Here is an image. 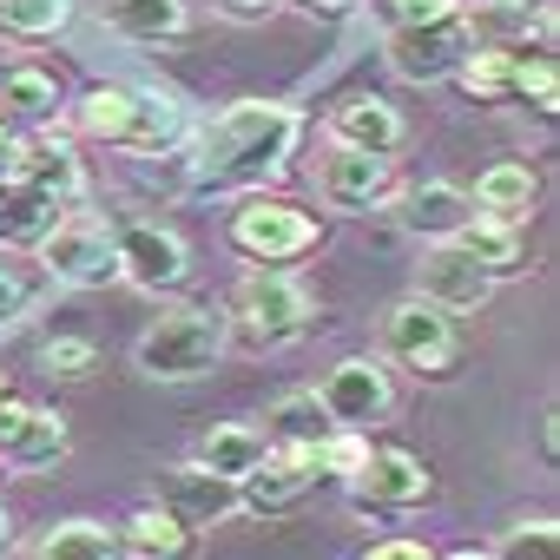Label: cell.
Segmentation results:
<instances>
[{"instance_id": "d4e9b609", "label": "cell", "mask_w": 560, "mask_h": 560, "mask_svg": "<svg viewBox=\"0 0 560 560\" xmlns=\"http://www.w3.org/2000/svg\"><path fill=\"white\" fill-rule=\"evenodd\" d=\"M324 435H330V416H324V402H317V389H291V396H277L270 409H264V442L270 448H324Z\"/></svg>"}, {"instance_id": "4316f807", "label": "cell", "mask_w": 560, "mask_h": 560, "mask_svg": "<svg viewBox=\"0 0 560 560\" xmlns=\"http://www.w3.org/2000/svg\"><path fill=\"white\" fill-rule=\"evenodd\" d=\"M100 21L126 40H178L185 0H100Z\"/></svg>"}, {"instance_id": "d6986e66", "label": "cell", "mask_w": 560, "mask_h": 560, "mask_svg": "<svg viewBox=\"0 0 560 560\" xmlns=\"http://www.w3.org/2000/svg\"><path fill=\"white\" fill-rule=\"evenodd\" d=\"M21 560H126V547H119V527H106L93 514H73V521L40 527Z\"/></svg>"}, {"instance_id": "e575fe53", "label": "cell", "mask_w": 560, "mask_h": 560, "mask_svg": "<svg viewBox=\"0 0 560 560\" xmlns=\"http://www.w3.org/2000/svg\"><path fill=\"white\" fill-rule=\"evenodd\" d=\"M40 370H47L54 383H86V376L100 370V343H93V337H47V343H40Z\"/></svg>"}, {"instance_id": "5b68a950", "label": "cell", "mask_w": 560, "mask_h": 560, "mask_svg": "<svg viewBox=\"0 0 560 560\" xmlns=\"http://www.w3.org/2000/svg\"><path fill=\"white\" fill-rule=\"evenodd\" d=\"M383 363H396V370H409V376H422V383L455 376V363H462V330H455V317L435 311V304H422V298H402V304L383 317Z\"/></svg>"}, {"instance_id": "74e56055", "label": "cell", "mask_w": 560, "mask_h": 560, "mask_svg": "<svg viewBox=\"0 0 560 560\" xmlns=\"http://www.w3.org/2000/svg\"><path fill=\"white\" fill-rule=\"evenodd\" d=\"M21 317H27V284H21L8 264H0V330H14Z\"/></svg>"}, {"instance_id": "60d3db41", "label": "cell", "mask_w": 560, "mask_h": 560, "mask_svg": "<svg viewBox=\"0 0 560 560\" xmlns=\"http://www.w3.org/2000/svg\"><path fill=\"white\" fill-rule=\"evenodd\" d=\"M218 14H231V21H270L277 0H218Z\"/></svg>"}, {"instance_id": "52a82bcc", "label": "cell", "mask_w": 560, "mask_h": 560, "mask_svg": "<svg viewBox=\"0 0 560 560\" xmlns=\"http://www.w3.org/2000/svg\"><path fill=\"white\" fill-rule=\"evenodd\" d=\"M317 402H324L330 429H357V435H370L376 422L396 416V376H389L383 357H343V363L317 383Z\"/></svg>"}, {"instance_id": "ab89813d", "label": "cell", "mask_w": 560, "mask_h": 560, "mask_svg": "<svg viewBox=\"0 0 560 560\" xmlns=\"http://www.w3.org/2000/svg\"><path fill=\"white\" fill-rule=\"evenodd\" d=\"M27 416H34V402H27V396H14V389L0 396V448L21 435V422H27Z\"/></svg>"}, {"instance_id": "7c38bea8", "label": "cell", "mask_w": 560, "mask_h": 560, "mask_svg": "<svg viewBox=\"0 0 560 560\" xmlns=\"http://www.w3.org/2000/svg\"><path fill=\"white\" fill-rule=\"evenodd\" d=\"M462 27H468L475 47H501V54L553 47V8L547 0H475V8H462Z\"/></svg>"}, {"instance_id": "f1b7e54d", "label": "cell", "mask_w": 560, "mask_h": 560, "mask_svg": "<svg viewBox=\"0 0 560 560\" xmlns=\"http://www.w3.org/2000/svg\"><path fill=\"white\" fill-rule=\"evenodd\" d=\"M60 106V80L47 67H8L0 73V119H47Z\"/></svg>"}, {"instance_id": "83f0119b", "label": "cell", "mask_w": 560, "mask_h": 560, "mask_svg": "<svg viewBox=\"0 0 560 560\" xmlns=\"http://www.w3.org/2000/svg\"><path fill=\"white\" fill-rule=\"evenodd\" d=\"M178 139H185V113H178L165 93H132V126H126V145H119V152L165 159Z\"/></svg>"}, {"instance_id": "7402d4cb", "label": "cell", "mask_w": 560, "mask_h": 560, "mask_svg": "<svg viewBox=\"0 0 560 560\" xmlns=\"http://www.w3.org/2000/svg\"><path fill=\"white\" fill-rule=\"evenodd\" d=\"M14 185H34L40 198H54L60 211H73L86 198V165L67 152V145H47V139H27V159H21V178Z\"/></svg>"}, {"instance_id": "4fadbf2b", "label": "cell", "mask_w": 560, "mask_h": 560, "mask_svg": "<svg viewBox=\"0 0 560 560\" xmlns=\"http://www.w3.org/2000/svg\"><path fill=\"white\" fill-rule=\"evenodd\" d=\"M389 191H396V159H370V152L330 145V159L317 165V198H324L330 211L363 218V211H376Z\"/></svg>"}, {"instance_id": "6da1fadb", "label": "cell", "mask_w": 560, "mask_h": 560, "mask_svg": "<svg viewBox=\"0 0 560 560\" xmlns=\"http://www.w3.org/2000/svg\"><path fill=\"white\" fill-rule=\"evenodd\" d=\"M298 132H304V119L291 106H277V100H237V106H224L205 126L191 185L198 191H257L264 178H277V172L291 165Z\"/></svg>"}, {"instance_id": "44dd1931", "label": "cell", "mask_w": 560, "mask_h": 560, "mask_svg": "<svg viewBox=\"0 0 560 560\" xmlns=\"http://www.w3.org/2000/svg\"><path fill=\"white\" fill-rule=\"evenodd\" d=\"M455 244L494 277H514V270H527V237H521V224H501V218H488V211H468V224L455 231Z\"/></svg>"}, {"instance_id": "ffe728a7", "label": "cell", "mask_w": 560, "mask_h": 560, "mask_svg": "<svg viewBox=\"0 0 560 560\" xmlns=\"http://www.w3.org/2000/svg\"><path fill=\"white\" fill-rule=\"evenodd\" d=\"M67 211L34 185H0V250H40Z\"/></svg>"}, {"instance_id": "9a60e30c", "label": "cell", "mask_w": 560, "mask_h": 560, "mask_svg": "<svg viewBox=\"0 0 560 560\" xmlns=\"http://www.w3.org/2000/svg\"><path fill=\"white\" fill-rule=\"evenodd\" d=\"M317 481H324V468H317L311 448H270V455L237 481V508H250V514H284V508L304 501Z\"/></svg>"}, {"instance_id": "5bb4252c", "label": "cell", "mask_w": 560, "mask_h": 560, "mask_svg": "<svg viewBox=\"0 0 560 560\" xmlns=\"http://www.w3.org/2000/svg\"><path fill=\"white\" fill-rule=\"evenodd\" d=\"M402 139H409V126H402V113H396L383 93H343V100L330 106V145H343V152L396 159Z\"/></svg>"}, {"instance_id": "30bf717a", "label": "cell", "mask_w": 560, "mask_h": 560, "mask_svg": "<svg viewBox=\"0 0 560 560\" xmlns=\"http://www.w3.org/2000/svg\"><path fill=\"white\" fill-rule=\"evenodd\" d=\"M350 488H357V514L383 521V514L422 508V501L435 494V475H429V462L409 455V448H370V462H363V475H357Z\"/></svg>"}, {"instance_id": "603a6c76", "label": "cell", "mask_w": 560, "mask_h": 560, "mask_svg": "<svg viewBox=\"0 0 560 560\" xmlns=\"http://www.w3.org/2000/svg\"><path fill=\"white\" fill-rule=\"evenodd\" d=\"M534 198H540V178H534V165H521V159H501V165H488L481 178H475V211H488V218H501V224H527V211H534Z\"/></svg>"}, {"instance_id": "8d00e7d4", "label": "cell", "mask_w": 560, "mask_h": 560, "mask_svg": "<svg viewBox=\"0 0 560 560\" xmlns=\"http://www.w3.org/2000/svg\"><path fill=\"white\" fill-rule=\"evenodd\" d=\"M389 14H396V27H442L462 14V0H389Z\"/></svg>"}, {"instance_id": "7a4b0ae2", "label": "cell", "mask_w": 560, "mask_h": 560, "mask_svg": "<svg viewBox=\"0 0 560 560\" xmlns=\"http://www.w3.org/2000/svg\"><path fill=\"white\" fill-rule=\"evenodd\" d=\"M231 330H224V311L218 304H172L159 311L139 343H132V370L152 376V383H198L218 370Z\"/></svg>"}, {"instance_id": "ba28073f", "label": "cell", "mask_w": 560, "mask_h": 560, "mask_svg": "<svg viewBox=\"0 0 560 560\" xmlns=\"http://www.w3.org/2000/svg\"><path fill=\"white\" fill-rule=\"evenodd\" d=\"M113 250H119V277L152 298H172L185 291V277H191V244L172 231V224H152V218H132L113 231Z\"/></svg>"}, {"instance_id": "ac0fdd59", "label": "cell", "mask_w": 560, "mask_h": 560, "mask_svg": "<svg viewBox=\"0 0 560 560\" xmlns=\"http://www.w3.org/2000/svg\"><path fill=\"white\" fill-rule=\"evenodd\" d=\"M119 547H126V560H198V527H185L178 514H165L152 501L119 521Z\"/></svg>"}, {"instance_id": "8992f818", "label": "cell", "mask_w": 560, "mask_h": 560, "mask_svg": "<svg viewBox=\"0 0 560 560\" xmlns=\"http://www.w3.org/2000/svg\"><path fill=\"white\" fill-rule=\"evenodd\" d=\"M40 264H47L54 284H67V291H106V284H119L113 224L93 218V211H67L54 224V237L40 244Z\"/></svg>"}, {"instance_id": "f6af8a7d", "label": "cell", "mask_w": 560, "mask_h": 560, "mask_svg": "<svg viewBox=\"0 0 560 560\" xmlns=\"http://www.w3.org/2000/svg\"><path fill=\"white\" fill-rule=\"evenodd\" d=\"M448 560H494V553H488V547H455Z\"/></svg>"}, {"instance_id": "836d02e7", "label": "cell", "mask_w": 560, "mask_h": 560, "mask_svg": "<svg viewBox=\"0 0 560 560\" xmlns=\"http://www.w3.org/2000/svg\"><path fill=\"white\" fill-rule=\"evenodd\" d=\"M488 553H494V560H560V527H553L547 514L514 521V527H501V540H494Z\"/></svg>"}, {"instance_id": "e0dca14e", "label": "cell", "mask_w": 560, "mask_h": 560, "mask_svg": "<svg viewBox=\"0 0 560 560\" xmlns=\"http://www.w3.org/2000/svg\"><path fill=\"white\" fill-rule=\"evenodd\" d=\"M468 211H475L468 191L448 185V178H422V185H409L396 198V224L416 231V237H429V244H455V231L468 224Z\"/></svg>"}, {"instance_id": "bcb514c9", "label": "cell", "mask_w": 560, "mask_h": 560, "mask_svg": "<svg viewBox=\"0 0 560 560\" xmlns=\"http://www.w3.org/2000/svg\"><path fill=\"white\" fill-rule=\"evenodd\" d=\"M0 396H8V376H0Z\"/></svg>"}, {"instance_id": "d6a6232c", "label": "cell", "mask_w": 560, "mask_h": 560, "mask_svg": "<svg viewBox=\"0 0 560 560\" xmlns=\"http://www.w3.org/2000/svg\"><path fill=\"white\" fill-rule=\"evenodd\" d=\"M462 93L475 100V106H494V100H508V86H514V54H501V47H475L468 60H462Z\"/></svg>"}, {"instance_id": "7bdbcfd3", "label": "cell", "mask_w": 560, "mask_h": 560, "mask_svg": "<svg viewBox=\"0 0 560 560\" xmlns=\"http://www.w3.org/2000/svg\"><path fill=\"white\" fill-rule=\"evenodd\" d=\"M298 8H311V14H350L357 0H298Z\"/></svg>"}, {"instance_id": "b9f144b4", "label": "cell", "mask_w": 560, "mask_h": 560, "mask_svg": "<svg viewBox=\"0 0 560 560\" xmlns=\"http://www.w3.org/2000/svg\"><path fill=\"white\" fill-rule=\"evenodd\" d=\"M560 455V429H553V409H540V462Z\"/></svg>"}, {"instance_id": "3957f363", "label": "cell", "mask_w": 560, "mask_h": 560, "mask_svg": "<svg viewBox=\"0 0 560 560\" xmlns=\"http://www.w3.org/2000/svg\"><path fill=\"white\" fill-rule=\"evenodd\" d=\"M317 324V291L298 270H244L224 304V330H237L250 350H284Z\"/></svg>"}, {"instance_id": "4dcf8cb0", "label": "cell", "mask_w": 560, "mask_h": 560, "mask_svg": "<svg viewBox=\"0 0 560 560\" xmlns=\"http://www.w3.org/2000/svg\"><path fill=\"white\" fill-rule=\"evenodd\" d=\"M508 100H527L534 113H553V106H560V60H553V47L514 54V86H508Z\"/></svg>"}, {"instance_id": "8fae6325", "label": "cell", "mask_w": 560, "mask_h": 560, "mask_svg": "<svg viewBox=\"0 0 560 560\" xmlns=\"http://www.w3.org/2000/svg\"><path fill=\"white\" fill-rule=\"evenodd\" d=\"M409 298H422V304H435L448 317H468V311H481L494 298V277L462 244H429L422 264H416V291Z\"/></svg>"}, {"instance_id": "277c9868", "label": "cell", "mask_w": 560, "mask_h": 560, "mask_svg": "<svg viewBox=\"0 0 560 560\" xmlns=\"http://www.w3.org/2000/svg\"><path fill=\"white\" fill-rule=\"evenodd\" d=\"M224 237H231L237 257H250V264H264V270H284L291 257H304V250L324 244V218L304 211V205H291V198H264V191H250V198L231 211Z\"/></svg>"}, {"instance_id": "d590c367", "label": "cell", "mask_w": 560, "mask_h": 560, "mask_svg": "<svg viewBox=\"0 0 560 560\" xmlns=\"http://www.w3.org/2000/svg\"><path fill=\"white\" fill-rule=\"evenodd\" d=\"M363 462H370V435H357V429H330L324 448H317V468L324 475H343V481H357Z\"/></svg>"}, {"instance_id": "f546056e", "label": "cell", "mask_w": 560, "mask_h": 560, "mask_svg": "<svg viewBox=\"0 0 560 560\" xmlns=\"http://www.w3.org/2000/svg\"><path fill=\"white\" fill-rule=\"evenodd\" d=\"M73 126H80L86 139L126 145V126H132V93H126V86H93V93L73 106Z\"/></svg>"}, {"instance_id": "ee69618b", "label": "cell", "mask_w": 560, "mask_h": 560, "mask_svg": "<svg viewBox=\"0 0 560 560\" xmlns=\"http://www.w3.org/2000/svg\"><path fill=\"white\" fill-rule=\"evenodd\" d=\"M8 547H14V514L0 508V553H8Z\"/></svg>"}, {"instance_id": "f35d334b", "label": "cell", "mask_w": 560, "mask_h": 560, "mask_svg": "<svg viewBox=\"0 0 560 560\" xmlns=\"http://www.w3.org/2000/svg\"><path fill=\"white\" fill-rule=\"evenodd\" d=\"M363 560H435V553H429L422 540H409V534H389V540H376Z\"/></svg>"}, {"instance_id": "9c48e42d", "label": "cell", "mask_w": 560, "mask_h": 560, "mask_svg": "<svg viewBox=\"0 0 560 560\" xmlns=\"http://www.w3.org/2000/svg\"><path fill=\"white\" fill-rule=\"evenodd\" d=\"M468 54H475V40H468L462 14L442 21V27H389V40H383L389 73L409 80V86H442V80H455Z\"/></svg>"}, {"instance_id": "cb8c5ba5", "label": "cell", "mask_w": 560, "mask_h": 560, "mask_svg": "<svg viewBox=\"0 0 560 560\" xmlns=\"http://www.w3.org/2000/svg\"><path fill=\"white\" fill-rule=\"evenodd\" d=\"M264 455H270V442H264L257 422H211L198 435V468L205 475H224V481H244Z\"/></svg>"}, {"instance_id": "484cf974", "label": "cell", "mask_w": 560, "mask_h": 560, "mask_svg": "<svg viewBox=\"0 0 560 560\" xmlns=\"http://www.w3.org/2000/svg\"><path fill=\"white\" fill-rule=\"evenodd\" d=\"M67 448H73V442H67V416L34 402V416L21 422V435H14L8 448H0V462H8L14 475H47V468L67 462Z\"/></svg>"}, {"instance_id": "1f68e13d", "label": "cell", "mask_w": 560, "mask_h": 560, "mask_svg": "<svg viewBox=\"0 0 560 560\" xmlns=\"http://www.w3.org/2000/svg\"><path fill=\"white\" fill-rule=\"evenodd\" d=\"M73 21V0H0V34L8 40H54Z\"/></svg>"}, {"instance_id": "2e32d148", "label": "cell", "mask_w": 560, "mask_h": 560, "mask_svg": "<svg viewBox=\"0 0 560 560\" xmlns=\"http://www.w3.org/2000/svg\"><path fill=\"white\" fill-rule=\"evenodd\" d=\"M159 508H165V514H178L185 527H218L224 514H237V481L205 475L198 462H178V468H165Z\"/></svg>"}]
</instances>
